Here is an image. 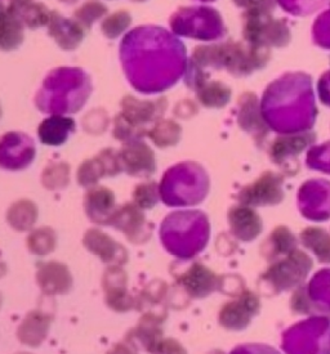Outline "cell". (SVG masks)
<instances>
[{
    "label": "cell",
    "mask_w": 330,
    "mask_h": 354,
    "mask_svg": "<svg viewBox=\"0 0 330 354\" xmlns=\"http://www.w3.org/2000/svg\"><path fill=\"white\" fill-rule=\"evenodd\" d=\"M177 285L191 298H204L218 289L217 276L198 261L191 263L185 270L172 268Z\"/></svg>",
    "instance_id": "obj_12"
},
{
    "label": "cell",
    "mask_w": 330,
    "mask_h": 354,
    "mask_svg": "<svg viewBox=\"0 0 330 354\" xmlns=\"http://www.w3.org/2000/svg\"><path fill=\"white\" fill-rule=\"evenodd\" d=\"M152 354H187L185 348L174 339H161V342L155 345Z\"/></svg>",
    "instance_id": "obj_33"
},
{
    "label": "cell",
    "mask_w": 330,
    "mask_h": 354,
    "mask_svg": "<svg viewBox=\"0 0 330 354\" xmlns=\"http://www.w3.org/2000/svg\"><path fill=\"white\" fill-rule=\"evenodd\" d=\"M28 252L34 255H48L55 252L57 246V234L51 227H40L34 230L28 237Z\"/></svg>",
    "instance_id": "obj_28"
},
{
    "label": "cell",
    "mask_w": 330,
    "mask_h": 354,
    "mask_svg": "<svg viewBox=\"0 0 330 354\" xmlns=\"http://www.w3.org/2000/svg\"><path fill=\"white\" fill-rule=\"evenodd\" d=\"M82 125L85 133L88 134H104L110 125V118L102 109H95L85 115L82 120Z\"/></svg>",
    "instance_id": "obj_32"
},
{
    "label": "cell",
    "mask_w": 330,
    "mask_h": 354,
    "mask_svg": "<svg viewBox=\"0 0 330 354\" xmlns=\"http://www.w3.org/2000/svg\"><path fill=\"white\" fill-rule=\"evenodd\" d=\"M58 1H61V3H64L66 6H74L79 0H58Z\"/></svg>",
    "instance_id": "obj_38"
},
{
    "label": "cell",
    "mask_w": 330,
    "mask_h": 354,
    "mask_svg": "<svg viewBox=\"0 0 330 354\" xmlns=\"http://www.w3.org/2000/svg\"><path fill=\"white\" fill-rule=\"evenodd\" d=\"M107 15L109 8L101 0H86L74 10L73 19H75L82 28L89 31L93 28L95 22L102 21Z\"/></svg>",
    "instance_id": "obj_25"
},
{
    "label": "cell",
    "mask_w": 330,
    "mask_h": 354,
    "mask_svg": "<svg viewBox=\"0 0 330 354\" xmlns=\"http://www.w3.org/2000/svg\"><path fill=\"white\" fill-rule=\"evenodd\" d=\"M37 158V145L26 133L8 131L0 137V169L21 171Z\"/></svg>",
    "instance_id": "obj_6"
},
{
    "label": "cell",
    "mask_w": 330,
    "mask_h": 354,
    "mask_svg": "<svg viewBox=\"0 0 330 354\" xmlns=\"http://www.w3.org/2000/svg\"><path fill=\"white\" fill-rule=\"evenodd\" d=\"M147 137L158 149H169L178 145L182 137V127L170 119H161L152 124Z\"/></svg>",
    "instance_id": "obj_23"
},
{
    "label": "cell",
    "mask_w": 330,
    "mask_h": 354,
    "mask_svg": "<svg viewBox=\"0 0 330 354\" xmlns=\"http://www.w3.org/2000/svg\"><path fill=\"white\" fill-rule=\"evenodd\" d=\"M163 321L150 316H142L137 327L128 331L125 340L134 345L137 349H143L147 353H152L155 345L163 339L161 330Z\"/></svg>",
    "instance_id": "obj_20"
},
{
    "label": "cell",
    "mask_w": 330,
    "mask_h": 354,
    "mask_svg": "<svg viewBox=\"0 0 330 354\" xmlns=\"http://www.w3.org/2000/svg\"><path fill=\"white\" fill-rule=\"evenodd\" d=\"M107 354H138V349L129 342L124 340L123 343L113 345V349L109 351Z\"/></svg>",
    "instance_id": "obj_34"
},
{
    "label": "cell",
    "mask_w": 330,
    "mask_h": 354,
    "mask_svg": "<svg viewBox=\"0 0 330 354\" xmlns=\"http://www.w3.org/2000/svg\"><path fill=\"white\" fill-rule=\"evenodd\" d=\"M170 31L181 37L210 41L223 37L225 28L217 10L210 7H182L169 19Z\"/></svg>",
    "instance_id": "obj_5"
},
{
    "label": "cell",
    "mask_w": 330,
    "mask_h": 354,
    "mask_svg": "<svg viewBox=\"0 0 330 354\" xmlns=\"http://www.w3.org/2000/svg\"><path fill=\"white\" fill-rule=\"evenodd\" d=\"M196 98L199 102L208 109H219L223 107L230 100V89L226 85L219 82L204 83L196 91Z\"/></svg>",
    "instance_id": "obj_26"
},
{
    "label": "cell",
    "mask_w": 330,
    "mask_h": 354,
    "mask_svg": "<svg viewBox=\"0 0 330 354\" xmlns=\"http://www.w3.org/2000/svg\"><path fill=\"white\" fill-rule=\"evenodd\" d=\"M0 118H1V106H0Z\"/></svg>",
    "instance_id": "obj_42"
},
{
    "label": "cell",
    "mask_w": 330,
    "mask_h": 354,
    "mask_svg": "<svg viewBox=\"0 0 330 354\" xmlns=\"http://www.w3.org/2000/svg\"><path fill=\"white\" fill-rule=\"evenodd\" d=\"M113 138L122 143L132 140H143L147 137V131L136 128L131 122H127L120 113H116L113 120Z\"/></svg>",
    "instance_id": "obj_31"
},
{
    "label": "cell",
    "mask_w": 330,
    "mask_h": 354,
    "mask_svg": "<svg viewBox=\"0 0 330 354\" xmlns=\"http://www.w3.org/2000/svg\"><path fill=\"white\" fill-rule=\"evenodd\" d=\"M210 225L207 215L199 210H177L161 222V245L181 261H190L204 250Z\"/></svg>",
    "instance_id": "obj_3"
},
{
    "label": "cell",
    "mask_w": 330,
    "mask_h": 354,
    "mask_svg": "<svg viewBox=\"0 0 330 354\" xmlns=\"http://www.w3.org/2000/svg\"><path fill=\"white\" fill-rule=\"evenodd\" d=\"M76 122L73 118L65 115H49L38 127L39 140L52 147L65 145L75 133Z\"/></svg>",
    "instance_id": "obj_18"
},
{
    "label": "cell",
    "mask_w": 330,
    "mask_h": 354,
    "mask_svg": "<svg viewBox=\"0 0 330 354\" xmlns=\"http://www.w3.org/2000/svg\"><path fill=\"white\" fill-rule=\"evenodd\" d=\"M124 75L136 92L154 95L167 92L186 74L187 52L170 30L142 25L124 35L119 46Z\"/></svg>",
    "instance_id": "obj_1"
},
{
    "label": "cell",
    "mask_w": 330,
    "mask_h": 354,
    "mask_svg": "<svg viewBox=\"0 0 330 354\" xmlns=\"http://www.w3.org/2000/svg\"><path fill=\"white\" fill-rule=\"evenodd\" d=\"M104 301L118 313L136 309V295L128 290V276L122 266H109L102 277Z\"/></svg>",
    "instance_id": "obj_10"
},
{
    "label": "cell",
    "mask_w": 330,
    "mask_h": 354,
    "mask_svg": "<svg viewBox=\"0 0 330 354\" xmlns=\"http://www.w3.org/2000/svg\"><path fill=\"white\" fill-rule=\"evenodd\" d=\"M161 201L170 207H186L203 203L209 191V177L205 169L194 161H182L161 177Z\"/></svg>",
    "instance_id": "obj_4"
},
{
    "label": "cell",
    "mask_w": 330,
    "mask_h": 354,
    "mask_svg": "<svg viewBox=\"0 0 330 354\" xmlns=\"http://www.w3.org/2000/svg\"><path fill=\"white\" fill-rule=\"evenodd\" d=\"M31 1H35V0H10V4L12 7H19V6L28 4V3H31Z\"/></svg>",
    "instance_id": "obj_36"
},
{
    "label": "cell",
    "mask_w": 330,
    "mask_h": 354,
    "mask_svg": "<svg viewBox=\"0 0 330 354\" xmlns=\"http://www.w3.org/2000/svg\"><path fill=\"white\" fill-rule=\"evenodd\" d=\"M109 225L123 233L131 243L136 245L147 243L152 239L154 230V225L147 221L143 210L134 203L118 206Z\"/></svg>",
    "instance_id": "obj_8"
},
{
    "label": "cell",
    "mask_w": 330,
    "mask_h": 354,
    "mask_svg": "<svg viewBox=\"0 0 330 354\" xmlns=\"http://www.w3.org/2000/svg\"><path fill=\"white\" fill-rule=\"evenodd\" d=\"M25 28L17 13L10 7L0 17V50L10 52L19 49L25 40Z\"/></svg>",
    "instance_id": "obj_21"
},
{
    "label": "cell",
    "mask_w": 330,
    "mask_h": 354,
    "mask_svg": "<svg viewBox=\"0 0 330 354\" xmlns=\"http://www.w3.org/2000/svg\"><path fill=\"white\" fill-rule=\"evenodd\" d=\"M7 273V267H6V264L3 263V261H0V277H3L4 274ZM1 295H0V307H1Z\"/></svg>",
    "instance_id": "obj_37"
},
{
    "label": "cell",
    "mask_w": 330,
    "mask_h": 354,
    "mask_svg": "<svg viewBox=\"0 0 330 354\" xmlns=\"http://www.w3.org/2000/svg\"><path fill=\"white\" fill-rule=\"evenodd\" d=\"M115 195L110 188L93 186L86 188L84 210L88 219L98 225H109L116 210Z\"/></svg>",
    "instance_id": "obj_15"
},
{
    "label": "cell",
    "mask_w": 330,
    "mask_h": 354,
    "mask_svg": "<svg viewBox=\"0 0 330 354\" xmlns=\"http://www.w3.org/2000/svg\"><path fill=\"white\" fill-rule=\"evenodd\" d=\"M209 354H223V353H221V352H212V353H209Z\"/></svg>",
    "instance_id": "obj_40"
},
{
    "label": "cell",
    "mask_w": 330,
    "mask_h": 354,
    "mask_svg": "<svg viewBox=\"0 0 330 354\" xmlns=\"http://www.w3.org/2000/svg\"><path fill=\"white\" fill-rule=\"evenodd\" d=\"M86 250L98 257L104 264L109 266H122L127 264L129 255L127 249L122 243H116L113 237L100 231V230H89L86 231L83 239Z\"/></svg>",
    "instance_id": "obj_13"
},
{
    "label": "cell",
    "mask_w": 330,
    "mask_h": 354,
    "mask_svg": "<svg viewBox=\"0 0 330 354\" xmlns=\"http://www.w3.org/2000/svg\"><path fill=\"white\" fill-rule=\"evenodd\" d=\"M47 28L48 35L64 50H75L84 40V28L75 19H67L56 10H52Z\"/></svg>",
    "instance_id": "obj_16"
},
{
    "label": "cell",
    "mask_w": 330,
    "mask_h": 354,
    "mask_svg": "<svg viewBox=\"0 0 330 354\" xmlns=\"http://www.w3.org/2000/svg\"><path fill=\"white\" fill-rule=\"evenodd\" d=\"M167 292L168 286L164 281L155 280L149 282L136 295V309L142 312L143 316H150L164 322L167 318Z\"/></svg>",
    "instance_id": "obj_17"
},
{
    "label": "cell",
    "mask_w": 330,
    "mask_h": 354,
    "mask_svg": "<svg viewBox=\"0 0 330 354\" xmlns=\"http://www.w3.org/2000/svg\"><path fill=\"white\" fill-rule=\"evenodd\" d=\"M129 1H133V3H145L147 0H129Z\"/></svg>",
    "instance_id": "obj_39"
},
{
    "label": "cell",
    "mask_w": 330,
    "mask_h": 354,
    "mask_svg": "<svg viewBox=\"0 0 330 354\" xmlns=\"http://www.w3.org/2000/svg\"><path fill=\"white\" fill-rule=\"evenodd\" d=\"M53 316L43 310L30 312L17 328V337L22 344L39 346L47 339L48 330Z\"/></svg>",
    "instance_id": "obj_19"
},
{
    "label": "cell",
    "mask_w": 330,
    "mask_h": 354,
    "mask_svg": "<svg viewBox=\"0 0 330 354\" xmlns=\"http://www.w3.org/2000/svg\"><path fill=\"white\" fill-rule=\"evenodd\" d=\"M199 1H214V0H199Z\"/></svg>",
    "instance_id": "obj_41"
},
{
    "label": "cell",
    "mask_w": 330,
    "mask_h": 354,
    "mask_svg": "<svg viewBox=\"0 0 330 354\" xmlns=\"http://www.w3.org/2000/svg\"><path fill=\"white\" fill-rule=\"evenodd\" d=\"M123 171L119 151L101 149L95 158L84 160L76 171L77 183L84 188L97 186L102 178L116 177Z\"/></svg>",
    "instance_id": "obj_9"
},
{
    "label": "cell",
    "mask_w": 330,
    "mask_h": 354,
    "mask_svg": "<svg viewBox=\"0 0 330 354\" xmlns=\"http://www.w3.org/2000/svg\"><path fill=\"white\" fill-rule=\"evenodd\" d=\"M19 354H28V353H19Z\"/></svg>",
    "instance_id": "obj_43"
},
{
    "label": "cell",
    "mask_w": 330,
    "mask_h": 354,
    "mask_svg": "<svg viewBox=\"0 0 330 354\" xmlns=\"http://www.w3.org/2000/svg\"><path fill=\"white\" fill-rule=\"evenodd\" d=\"M38 219V207L31 201L22 198L10 205L7 212V222L17 232H26Z\"/></svg>",
    "instance_id": "obj_22"
},
{
    "label": "cell",
    "mask_w": 330,
    "mask_h": 354,
    "mask_svg": "<svg viewBox=\"0 0 330 354\" xmlns=\"http://www.w3.org/2000/svg\"><path fill=\"white\" fill-rule=\"evenodd\" d=\"M132 25V16L128 10H116L101 21V31L109 40L122 37Z\"/></svg>",
    "instance_id": "obj_29"
},
{
    "label": "cell",
    "mask_w": 330,
    "mask_h": 354,
    "mask_svg": "<svg viewBox=\"0 0 330 354\" xmlns=\"http://www.w3.org/2000/svg\"><path fill=\"white\" fill-rule=\"evenodd\" d=\"M10 7L17 13L25 28L30 30L47 28L52 15V10H49L44 3L40 1H31L19 7H12L10 4Z\"/></svg>",
    "instance_id": "obj_24"
},
{
    "label": "cell",
    "mask_w": 330,
    "mask_h": 354,
    "mask_svg": "<svg viewBox=\"0 0 330 354\" xmlns=\"http://www.w3.org/2000/svg\"><path fill=\"white\" fill-rule=\"evenodd\" d=\"M10 0H0V17L10 10Z\"/></svg>",
    "instance_id": "obj_35"
},
{
    "label": "cell",
    "mask_w": 330,
    "mask_h": 354,
    "mask_svg": "<svg viewBox=\"0 0 330 354\" xmlns=\"http://www.w3.org/2000/svg\"><path fill=\"white\" fill-rule=\"evenodd\" d=\"M161 200L159 185L156 182H143L137 185L133 191V203L142 210L152 209Z\"/></svg>",
    "instance_id": "obj_30"
},
{
    "label": "cell",
    "mask_w": 330,
    "mask_h": 354,
    "mask_svg": "<svg viewBox=\"0 0 330 354\" xmlns=\"http://www.w3.org/2000/svg\"><path fill=\"white\" fill-rule=\"evenodd\" d=\"M119 158L123 171L131 177L149 178L156 171L155 153L143 140L123 143Z\"/></svg>",
    "instance_id": "obj_11"
},
{
    "label": "cell",
    "mask_w": 330,
    "mask_h": 354,
    "mask_svg": "<svg viewBox=\"0 0 330 354\" xmlns=\"http://www.w3.org/2000/svg\"><path fill=\"white\" fill-rule=\"evenodd\" d=\"M70 165L65 161H51L42 173V185L49 191H59L70 185Z\"/></svg>",
    "instance_id": "obj_27"
},
{
    "label": "cell",
    "mask_w": 330,
    "mask_h": 354,
    "mask_svg": "<svg viewBox=\"0 0 330 354\" xmlns=\"http://www.w3.org/2000/svg\"><path fill=\"white\" fill-rule=\"evenodd\" d=\"M37 282L44 295H64L73 288V276L66 266L59 261H40Z\"/></svg>",
    "instance_id": "obj_14"
},
{
    "label": "cell",
    "mask_w": 330,
    "mask_h": 354,
    "mask_svg": "<svg viewBox=\"0 0 330 354\" xmlns=\"http://www.w3.org/2000/svg\"><path fill=\"white\" fill-rule=\"evenodd\" d=\"M168 109L167 98L161 97L156 100H138L134 95H125L120 101V115L136 128L149 133V125H152L161 119Z\"/></svg>",
    "instance_id": "obj_7"
},
{
    "label": "cell",
    "mask_w": 330,
    "mask_h": 354,
    "mask_svg": "<svg viewBox=\"0 0 330 354\" xmlns=\"http://www.w3.org/2000/svg\"><path fill=\"white\" fill-rule=\"evenodd\" d=\"M92 92V79L85 70L61 66L51 70L43 79L34 103L42 113L68 116L84 109Z\"/></svg>",
    "instance_id": "obj_2"
}]
</instances>
